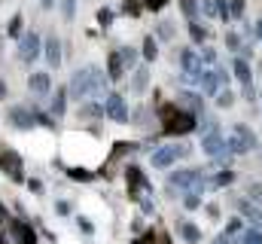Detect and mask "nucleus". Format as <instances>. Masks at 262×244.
<instances>
[{"instance_id": "obj_1", "label": "nucleus", "mask_w": 262, "mask_h": 244, "mask_svg": "<svg viewBox=\"0 0 262 244\" xmlns=\"http://www.w3.org/2000/svg\"><path fill=\"white\" fill-rule=\"evenodd\" d=\"M107 73L101 70V67H95V64H85V67H79V70H73V76H70V86H67V95H73L76 101H85V98H92V95H98V92H104L107 89Z\"/></svg>"}, {"instance_id": "obj_2", "label": "nucleus", "mask_w": 262, "mask_h": 244, "mask_svg": "<svg viewBox=\"0 0 262 244\" xmlns=\"http://www.w3.org/2000/svg\"><path fill=\"white\" fill-rule=\"evenodd\" d=\"M162 125L168 134H189V131H195L198 116H192L183 107H162Z\"/></svg>"}, {"instance_id": "obj_3", "label": "nucleus", "mask_w": 262, "mask_h": 244, "mask_svg": "<svg viewBox=\"0 0 262 244\" xmlns=\"http://www.w3.org/2000/svg\"><path fill=\"white\" fill-rule=\"evenodd\" d=\"M250 150H256V134L244 122L232 125V134L226 137V153L229 156H247Z\"/></svg>"}, {"instance_id": "obj_4", "label": "nucleus", "mask_w": 262, "mask_h": 244, "mask_svg": "<svg viewBox=\"0 0 262 244\" xmlns=\"http://www.w3.org/2000/svg\"><path fill=\"white\" fill-rule=\"evenodd\" d=\"M207 186V180L201 177V171L186 168V171H174L168 177V189H183V192H201Z\"/></svg>"}, {"instance_id": "obj_5", "label": "nucleus", "mask_w": 262, "mask_h": 244, "mask_svg": "<svg viewBox=\"0 0 262 244\" xmlns=\"http://www.w3.org/2000/svg\"><path fill=\"white\" fill-rule=\"evenodd\" d=\"M189 153V147H183V144H165V147H156L152 150V156H149V162H152V168H171L177 159H183Z\"/></svg>"}, {"instance_id": "obj_6", "label": "nucleus", "mask_w": 262, "mask_h": 244, "mask_svg": "<svg viewBox=\"0 0 262 244\" xmlns=\"http://www.w3.org/2000/svg\"><path fill=\"white\" fill-rule=\"evenodd\" d=\"M198 86H201V92H204L207 98H216V92L229 86V76H226L223 67H210V70H201Z\"/></svg>"}, {"instance_id": "obj_7", "label": "nucleus", "mask_w": 262, "mask_h": 244, "mask_svg": "<svg viewBox=\"0 0 262 244\" xmlns=\"http://www.w3.org/2000/svg\"><path fill=\"white\" fill-rule=\"evenodd\" d=\"M0 171L12 183H21L25 180V162H21V156L15 150H0Z\"/></svg>"}, {"instance_id": "obj_8", "label": "nucleus", "mask_w": 262, "mask_h": 244, "mask_svg": "<svg viewBox=\"0 0 262 244\" xmlns=\"http://www.w3.org/2000/svg\"><path fill=\"white\" fill-rule=\"evenodd\" d=\"M40 55H43V40H40L37 31H28L18 40V58L25 61V64H31V61H37Z\"/></svg>"}, {"instance_id": "obj_9", "label": "nucleus", "mask_w": 262, "mask_h": 244, "mask_svg": "<svg viewBox=\"0 0 262 244\" xmlns=\"http://www.w3.org/2000/svg\"><path fill=\"white\" fill-rule=\"evenodd\" d=\"M201 150H204L210 159H223V156H229V153H226V137H223L220 128H207V131H204V137H201Z\"/></svg>"}, {"instance_id": "obj_10", "label": "nucleus", "mask_w": 262, "mask_h": 244, "mask_svg": "<svg viewBox=\"0 0 262 244\" xmlns=\"http://www.w3.org/2000/svg\"><path fill=\"white\" fill-rule=\"evenodd\" d=\"M232 70H235V76H238V83H241V89H244V98L253 101V98H256V89H253V70H250V64L244 58H235L232 61Z\"/></svg>"}, {"instance_id": "obj_11", "label": "nucleus", "mask_w": 262, "mask_h": 244, "mask_svg": "<svg viewBox=\"0 0 262 244\" xmlns=\"http://www.w3.org/2000/svg\"><path fill=\"white\" fill-rule=\"evenodd\" d=\"M180 67H183V73H186V83H198V76H201V70H204L201 55H198L195 49H183V52H180Z\"/></svg>"}, {"instance_id": "obj_12", "label": "nucleus", "mask_w": 262, "mask_h": 244, "mask_svg": "<svg viewBox=\"0 0 262 244\" xmlns=\"http://www.w3.org/2000/svg\"><path fill=\"white\" fill-rule=\"evenodd\" d=\"M9 125L18 128V131H31V128H37V113L31 107H12L9 110Z\"/></svg>"}, {"instance_id": "obj_13", "label": "nucleus", "mask_w": 262, "mask_h": 244, "mask_svg": "<svg viewBox=\"0 0 262 244\" xmlns=\"http://www.w3.org/2000/svg\"><path fill=\"white\" fill-rule=\"evenodd\" d=\"M104 113L113 122H128V104H125V98L122 95H110L104 101Z\"/></svg>"}, {"instance_id": "obj_14", "label": "nucleus", "mask_w": 262, "mask_h": 244, "mask_svg": "<svg viewBox=\"0 0 262 244\" xmlns=\"http://www.w3.org/2000/svg\"><path fill=\"white\" fill-rule=\"evenodd\" d=\"M43 58L49 61V70L61 67V40H58L55 34L46 37V43H43Z\"/></svg>"}, {"instance_id": "obj_15", "label": "nucleus", "mask_w": 262, "mask_h": 244, "mask_svg": "<svg viewBox=\"0 0 262 244\" xmlns=\"http://www.w3.org/2000/svg\"><path fill=\"white\" fill-rule=\"evenodd\" d=\"M28 89H31L34 95H49V92H52V79H49V73H46V70L31 73V76H28Z\"/></svg>"}, {"instance_id": "obj_16", "label": "nucleus", "mask_w": 262, "mask_h": 244, "mask_svg": "<svg viewBox=\"0 0 262 244\" xmlns=\"http://www.w3.org/2000/svg\"><path fill=\"white\" fill-rule=\"evenodd\" d=\"M238 211L253 223V229H259L262 232V205H253L250 198H241V201H238Z\"/></svg>"}, {"instance_id": "obj_17", "label": "nucleus", "mask_w": 262, "mask_h": 244, "mask_svg": "<svg viewBox=\"0 0 262 244\" xmlns=\"http://www.w3.org/2000/svg\"><path fill=\"white\" fill-rule=\"evenodd\" d=\"M201 12L210 15V18L229 22V0H204V3H201Z\"/></svg>"}, {"instance_id": "obj_18", "label": "nucleus", "mask_w": 262, "mask_h": 244, "mask_svg": "<svg viewBox=\"0 0 262 244\" xmlns=\"http://www.w3.org/2000/svg\"><path fill=\"white\" fill-rule=\"evenodd\" d=\"M180 104H183V110H189L192 116H201V113H204V98L195 95V92H183V95H180Z\"/></svg>"}, {"instance_id": "obj_19", "label": "nucleus", "mask_w": 262, "mask_h": 244, "mask_svg": "<svg viewBox=\"0 0 262 244\" xmlns=\"http://www.w3.org/2000/svg\"><path fill=\"white\" fill-rule=\"evenodd\" d=\"M9 229H12V235H15V241H18V244H37V235H34V229H31L28 223L15 220Z\"/></svg>"}, {"instance_id": "obj_20", "label": "nucleus", "mask_w": 262, "mask_h": 244, "mask_svg": "<svg viewBox=\"0 0 262 244\" xmlns=\"http://www.w3.org/2000/svg\"><path fill=\"white\" fill-rule=\"evenodd\" d=\"M122 73H125V67H122L119 52H110V58H107V79L116 83V79H122Z\"/></svg>"}, {"instance_id": "obj_21", "label": "nucleus", "mask_w": 262, "mask_h": 244, "mask_svg": "<svg viewBox=\"0 0 262 244\" xmlns=\"http://www.w3.org/2000/svg\"><path fill=\"white\" fill-rule=\"evenodd\" d=\"M177 229H180V238H183L186 244H198V241H201V229H198L195 223H189V220H186V223H180Z\"/></svg>"}, {"instance_id": "obj_22", "label": "nucleus", "mask_w": 262, "mask_h": 244, "mask_svg": "<svg viewBox=\"0 0 262 244\" xmlns=\"http://www.w3.org/2000/svg\"><path fill=\"white\" fill-rule=\"evenodd\" d=\"M131 86H134L137 95H143L146 86H149V70H146V67H134V79H131Z\"/></svg>"}, {"instance_id": "obj_23", "label": "nucleus", "mask_w": 262, "mask_h": 244, "mask_svg": "<svg viewBox=\"0 0 262 244\" xmlns=\"http://www.w3.org/2000/svg\"><path fill=\"white\" fill-rule=\"evenodd\" d=\"M67 113V89H58L52 95V116H64Z\"/></svg>"}, {"instance_id": "obj_24", "label": "nucleus", "mask_w": 262, "mask_h": 244, "mask_svg": "<svg viewBox=\"0 0 262 244\" xmlns=\"http://www.w3.org/2000/svg\"><path fill=\"white\" fill-rule=\"evenodd\" d=\"M226 46H229L232 52H238V55H250V49L241 43V37H238L235 31H229V34H226Z\"/></svg>"}, {"instance_id": "obj_25", "label": "nucleus", "mask_w": 262, "mask_h": 244, "mask_svg": "<svg viewBox=\"0 0 262 244\" xmlns=\"http://www.w3.org/2000/svg\"><path fill=\"white\" fill-rule=\"evenodd\" d=\"M229 183H235V171H220L213 180H207V189H223Z\"/></svg>"}, {"instance_id": "obj_26", "label": "nucleus", "mask_w": 262, "mask_h": 244, "mask_svg": "<svg viewBox=\"0 0 262 244\" xmlns=\"http://www.w3.org/2000/svg\"><path fill=\"white\" fill-rule=\"evenodd\" d=\"M140 52H143V58H146V61H156V58H159V43H156V37H146Z\"/></svg>"}, {"instance_id": "obj_27", "label": "nucleus", "mask_w": 262, "mask_h": 244, "mask_svg": "<svg viewBox=\"0 0 262 244\" xmlns=\"http://www.w3.org/2000/svg\"><path fill=\"white\" fill-rule=\"evenodd\" d=\"M119 58H122V67H125V70L137 67V52H134L131 46H122V49H119Z\"/></svg>"}, {"instance_id": "obj_28", "label": "nucleus", "mask_w": 262, "mask_h": 244, "mask_svg": "<svg viewBox=\"0 0 262 244\" xmlns=\"http://www.w3.org/2000/svg\"><path fill=\"white\" fill-rule=\"evenodd\" d=\"M241 244H262V232L259 229H253V226L244 229V232H241Z\"/></svg>"}, {"instance_id": "obj_29", "label": "nucleus", "mask_w": 262, "mask_h": 244, "mask_svg": "<svg viewBox=\"0 0 262 244\" xmlns=\"http://www.w3.org/2000/svg\"><path fill=\"white\" fill-rule=\"evenodd\" d=\"M180 9H183V15H186L189 22H195V15H198V0H180Z\"/></svg>"}, {"instance_id": "obj_30", "label": "nucleus", "mask_w": 262, "mask_h": 244, "mask_svg": "<svg viewBox=\"0 0 262 244\" xmlns=\"http://www.w3.org/2000/svg\"><path fill=\"white\" fill-rule=\"evenodd\" d=\"M216 104H220L223 110H229V107L235 104V95H232L229 89H220V92H216Z\"/></svg>"}, {"instance_id": "obj_31", "label": "nucleus", "mask_w": 262, "mask_h": 244, "mask_svg": "<svg viewBox=\"0 0 262 244\" xmlns=\"http://www.w3.org/2000/svg\"><path fill=\"white\" fill-rule=\"evenodd\" d=\"M247 9V0H229V18H241Z\"/></svg>"}, {"instance_id": "obj_32", "label": "nucleus", "mask_w": 262, "mask_h": 244, "mask_svg": "<svg viewBox=\"0 0 262 244\" xmlns=\"http://www.w3.org/2000/svg\"><path fill=\"white\" fill-rule=\"evenodd\" d=\"M189 37H192V43H204L207 40V31L198 22H189Z\"/></svg>"}, {"instance_id": "obj_33", "label": "nucleus", "mask_w": 262, "mask_h": 244, "mask_svg": "<svg viewBox=\"0 0 262 244\" xmlns=\"http://www.w3.org/2000/svg\"><path fill=\"white\" fill-rule=\"evenodd\" d=\"M156 31H159V40H171V37H174V25H171V22H162Z\"/></svg>"}, {"instance_id": "obj_34", "label": "nucleus", "mask_w": 262, "mask_h": 244, "mask_svg": "<svg viewBox=\"0 0 262 244\" xmlns=\"http://www.w3.org/2000/svg\"><path fill=\"white\" fill-rule=\"evenodd\" d=\"M61 15H64L67 22L76 15V0H61Z\"/></svg>"}, {"instance_id": "obj_35", "label": "nucleus", "mask_w": 262, "mask_h": 244, "mask_svg": "<svg viewBox=\"0 0 262 244\" xmlns=\"http://www.w3.org/2000/svg\"><path fill=\"white\" fill-rule=\"evenodd\" d=\"M183 205H186L189 211H195L198 205H201V195H198V192H186V195H183Z\"/></svg>"}, {"instance_id": "obj_36", "label": "nucleus", "mask_w": 262, "mask_h": 244, "mask_svg": "<svg viewBox=\"0 0 262 244\" xmlns=\"http://www.w3.org/2000/svg\"><path fill=\"white\" fill-rule=\"evenodd\" d=\"M128 183H131V189H137V186H143V174H140L137 168H128Z\"/></svg>"}, {"instance_id": "obj_37", "label": "nucleus", "mask_w": 262, "mask_h": 244, "mask_svg": "<svg viewBox=\"0 0 262 244\" xmlns=\"http://www.w3.org/2000/svg\"><path fill=\"white\" fill-rule=\"evenodd\" d=\"M70 177H73V180H92V174L82 171V168H70Z\"/></svg>"}, {"instance_id": "obj_38", "label": "nucleus", "mask_w": 262, "mask_h": 244, "mask_svg": "<svg viewBox=\"0 0 262 244\" xmlns=\"http://www.w3.org/2000/svg\"><path fill=\"white\" fill-rule=\"evenodd\" d=\"M165 3H168V0H143V6H146V9H152V12L165 9Z\"/></svg>"}, {"instance_id": "obj_39", "label": "nucleus", "mask_w": 262, "mask_h": 244, "mask_svg": "<svg viewBox=\"0 0 262 244\" xmlns=\"http://www.w3.org/2000/svg\"><path fill=\"white\" fill-rule=\"evenodd\" d=\"M201 64H216V52L213 49H204L201 52Z\"/></svg>"}, {"instance_id": "obj_40", "label": "nucleus", "mask_w": 262, "mask_h": 244, "mask_svg": "<svg viewBox=\"0 0 262 244\" xmlns=\"http://www.w3.org/2000/svg\"><path fill=\"white\" fill-rule=\"evenodd\" d=\"M235 232H241V220H229V226H226V235H235Z\"/></svg>"}, {"instance_id": "obj_41", "label": "nucleus", "mask_w": 262, "mask_h": 244, "mask_svg": "<svg viewBox=\"0 0 262 244\" xmlns=\"http://www.w3.org/2000/svg\"><path fill=\"white\" fill-rule=\"evenodd\" d=\"M250 198H256V205H259L262 201V186H256V183L250 186Z\"/></svg>"}, {"instance_id": "obj_42", "label": "nucleus", "mask_w": 262, "mask_h": 244, "mask_svg": "<svg viewBox=\"0 0 262 244\" xmlns=\"http://www.w3.org/2000/svg\"><path fill=\"white\" fill-rule=\"evenodd\" d=\"M55 211H58L61 217H67V214H70V205H67V201H58V205H55Z\"/></svg>"}, {"instance_id": "obj_43", "label": "nucleus", "mask_w": 262, "mask_h": 244, "mask_svg": "<svg viewBox=\"0 0 262 244\" xmlns=\"http://www.w3.org/2000/svg\"><path fill=\"white\" fill-rule=\"evenodd\" d=\"M79 229H82V232H92V229H95V226H92V223H89V220H85V217H79Z\"/></svg>"}, {"instance_id": "obj_44", "label": "nucleus", "mask_w": 262, "mask_h": 244, "mask_svg": "<svg viewBox=\"0 0 262 244\" xmlns=\"http://www.w3.org/2000/svg\"><path fill=\"white\" fill-rule=\"evenodd\" d=\"M253 31H256V40H259V43H262V18H259V22H256V28H253Z\"/></svg>"}, {"instance_id": "obj_45", "label": "nucleus", "mask_w": 262, "mask_h": 244, "mask_svg": "<svg viewBox=\"0 0 262 244\" xmlns=\"http://www.w3.org/2000/svg\"><path fill=\"white\" fill-rule=\"evenodd\" d=\"M3 98H6V83L0 79V101H3Z\"/></svg>"}, {"instance_id": "obj_46", "label": "nucleus", "mask_w": 262, "mask_h": 244, "mask_svg": "<svg viewBox=\"0 0 262 244\" xmlns=\"http://www.w3.org/2000/svg\"><path fill=\"white\" fill-rule=\"evenodd\" d=\"M40 3H43V9H52L55 6V0H40Z\"/></svg>"}, {"instance_id": "obj_47", "label": "nucleus", "mask_w": 262, "mask_h": 244, "mask_svg": "<svg viewBox=\"0 0 262 244\" xmlns=\"http://www.w3.org/2000/svg\"><path fill=\"white\" fill-rule=\"evenodd\" d=\"M3 217H6V211H3V205H0V220H3Z\"/></svg>"}]
</instances>
